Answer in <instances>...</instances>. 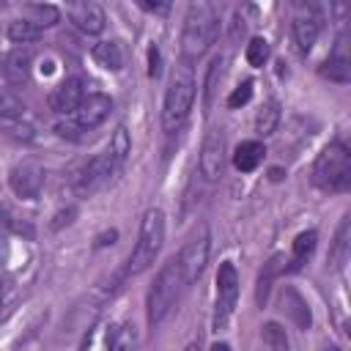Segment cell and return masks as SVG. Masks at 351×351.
<instances>
[{
	"label": "cell",
	"mask_w": 351,
	"mask_h": 351,
	"mask_svg": "<svg viewBox=\"0 0 351 351\" xmlns=\"http://www.w3.org/2000/svg\"><path fill=\"white\" fill-rule=\"evenodd\" d=\"M219 36V5L208 0H192L184 16V30H181V49L184 60L200 58Z\"/></svg>",
	"instance_id": "1"
},
{
	"label": "cell",
	"mask_w": 351,
	"mask_h": 351,
	"mask_svg": "<svg viewBox=\"0 0 351 351\" xmlns=\"http://www.w3.org/2000/svg\"><path fill=\"white\" fill-rule=\"evenodd\" d=\"M195 71H192V63L189 60H181L176 69H173V77H170V85H167V93H165V104H162V129L165 132H176L189 110H192V101H195Z\"/></svg>",
	"instance_id": "2"
},
{
	"label": "cell",
	"mask_w": 351,
	"mask_h": 351,
	"mask_svg": "<svg viewBox=\"0 0 351 351\" xmlns=\"http://www.w3.org/2000/svg\"><path fill=\"white\" fill-rule=\"evenodd\" d=\"M181 285H184V280H181L178 261L170 258V261L162 263V269L156 271V277H154V282H151V288H148V296H145V315H148V324H151V326H159V324L170 315L173 304L178 302Z\"/></svg>",
	"instance_id": "3"
},
{
	"label": "cell",
	"mask_w": 351,
	"mask_h": 351,
	"mask_svg": "<svg viewBox=\"0 0 351 351\" xmlns=\"http://www.w3.org/2000/svg\"><path fill=\"white\" fill-rule=\"evenodd\" d=\"M162 241H165V211L162 208H148L143 214V219H140L137 244H134V250L129 255V263H126L123 274L134 277V274L145 271L156 261V255L162 250Z\"/></svg>",
	"instance_id": "4"
},
{
	"label": "cell",
	"mask_w": 351,
	"mask_h": 351,
	"mask_svg": "<svg viewBox=\"0 0 351 351\" xmlns=\"http://www.w3.org/2000/svg\"><path fill=\"white\" fill-rule=\"evenodd\" d=\"M313 184L326 192H346L351 184V151L346 143H329L315 165H313Z\"/></svg>",
	"instance_id": "5"
},
{
	"label": "cell",
	"mask_w": 351,
	"mask_h": 351,
	"mask_svg": "<svg viewBox=\"0 0 351 351\" xmlns=\"http://www.w3.org/2000/svg\"><path fill=\"white\" fill-rule=\"evenodd\" d=\"M208 250H211V233H208V225H197L195 233L186 239V244L181 247V255L176 258L178 261V269H181V280L184 285H192L206 263H208Z\"/></svg>",
	"instance_id": "6"
},
{
	"label": "cell",
	"mask_w": 351,
	"mask_h": 351,
	"mask_svg": "<svg viewBox=\"0 0 351 351\" xmlns=\"http://www.w3.org/2000/svg\"><path fill=\"white\" fill-rule=\"evenodd\" d=\"M118 167H121V165L115 162V156L110 154V148H104L101 154H96L93 159H88V162L80 167V173L74 176V192H77L80 197L96 195V192L115 176Z\"/></svg>",
	"instance_id": "7"
},
{
	"label": "cell",
	"mask_w": 351,
	"mask_h": 351,
	"mask_svg": "<svg viewBox=\"0 0 351 351\" xmlns=\"http://www.w3.org/2000/svg\"><path fill=\"white\" fill-rule=\"evenodd\" d=\"M236 299H239V274H236V266L230 261H225V263H219V271H217V313H214L217 329L228 324V318L236 307Z\"/></svg>",
	"instance_id": "8"
},
{
	"label": "cell",
	"mask_w": 351,
	"mask_h": 351,
	"mask_svg": "<svg viewBox=\"0 0 351 351\" xmlns=\"http://www.w3.org/2000/svg\"><path fill=\"white\" fill-rule=\"evenodd\" d=\"M44 167L38 162H19L11 167L8 173V184H11V192L16 197H25V200H36L44 189Z\"/></svg>",
	"instance_id": "9"
},
{
	"label": "cell",
	"mask_w": 351,
	"mask_h": 351,
	"mask_svg": "<svg viewBox=\"0 0 351 351\" xmlns=\"http://www.w3.org/2000/svg\"><path fill=\"white\" fill-rule=\"evenodd\" d=\"M222 165H225V134L222 129H208V134L203 137V148H200L203 178L217 181L222 176Z\"/></svg>",
	"instance_id": "10"
},
{
	"label": "cell",
	"mask_w": 351,
	"mask_h": 351,
	"mask_svg": "<svg viewBox=\"0 0 351 351\" xmlns=\"http://www.w3.org/2000/svg\"><path fill=\"white\" fill-rule=\"evenodd\" d=\"M66 16L71 19V25L88 36H96L104 30V8L93 0H82V3H71L66 5Z\"/></svg>",
	"instance_id": "11"
},
{
	"label": "cell",
	"mask_w": 351,
	"mask_h": 351,
	"mask_svg": "<svg viewBox=\"0 0 351 351\" xmlns=\"http://www.w3.org/2000/svg\"><path fill=\"white\" fill-rule=\"evenodd\" d=\"M110 110H112L110 96H104V93H85V99L80 101V107L74 112V123L80 129L90 132V129H96L110 115Z\"/></svg>",
	"instance_id": "12"
},
{
	"label": "cell",
	"mask_w": 351,
	"mask_h": 351,
	"mask_svg": "<svg viewBox=\"0 0 351 351\" xmlns=\"http://www.w3.org/2000/svg\"><path fill=\"white\" fill-rule=\"evenodd\" d=\"M82 99H85V82H82V77H69V80H63L52 90L49 107L58 115H71V112H77V107H80Z\"/></svg>",
	"instance_id": "13"
},
{
	"label": "cell",
	"mask_w": 351,
	"mask_h": 351,
	"mask_svg": "<svg viewBox=\"0 0 351 351\" xmlns=\"http://www.w3.org/2000/svg\"><path fill=\"white\" fill-rule=\"evenodd\" d=\"M293 41H296V49L302 52V55H307L310 49H313V44H315V38H318V33H321V16L315 14V11H304V14H299L296 19H293Z\"/></svg>",
	"instance_id": "14"
},
{
	"label": "cell",
	"mask_w": 351,
	"mask_h": 351,
	"mask_svg": "<svg viewBox=\"0 0 351 351\" xmlns=\"http://www.w3.org/2000/svg\"><path fill=\"white\" fill-rule=\"evenodd\" d=\"M30 63H33V52H30L27 47H16V49H11V52L5 55V60H3V74L8 77L11 85H19V82L27 80Z\"/></svg>",
	"instance_id": "15"
},
{
	"label": "cell",
	"mask_w": 351,
	"mask_h": 351,
	"mask_svg": "<svg viewBox=\"0 0 351 351\" xmlns=\"http://www.w3.org/2000/svg\"><path fill=\"white\" fill-rule=\"evenodd\" d=\"M321 74L329 77L332 82H348V80H351V58L346 55V41H343V38L337 41L335 52L324 60Z\"/></svg>",
	"instance_id": "16"
},
{
	"label": "cell",
	"mask_w": 351,
	"mask_h": 351,
	"mask_svg": "<svg viewBox=\"0 0 351 351\" xmlns=\"http://www.w3.org/2000/svg\"><path fill=\"white\" fill-rule=\"evenodd\" d=\"M285 255L282 252H277V255H271L266 263H263V269H261V274H258V288H255V299H258V304L263 307L266 302H269V291H271V282L277 280V274H282L285 271Z\"/></svg>",
	"instance_id": "17"
},
{
	"label": "cell",
	"mask_w": 351,
	"mask_h": 351,
	"mask_svg": "<svg viewBox=\"0 0 351 351\" xmlns=\"http://www.w3.org/2000/svg\"><path fill=\"white\" fill-rule=\"evenodd\" d=\"M282 307L288 310V315L293 318V324H296L299 329H310L313 315H310L307 299H304L296 288H291V285H285V288H282Z\"/></svg>",
	"instance_id": "18"
},
{
	"label": "cell",
	"mask_w": 351,
	"mask_h": 351,
	"mask_svg": "<svg viewBox=\"0 0 351 351\" xmlns=\"http://www.w3.org/2000/svg\"><path fill=\"white\" fill-rule=\"evenodd\" d=\"M93 60L107 71H121L123 63H126L121 41H99V44H93Z\"/></svg>",
	"instance_id": "19"
},
{
	"label": "cell",
	"mask_w": 351,
	"mask_h": 351,
	"mask_svg": "<svg viewBox=\"0 0 351 351\" xmlns=\"http://www.w3.org/2000/svg\"><path fill=\"white\" fill-rule=\"evenodd\" d=\"M22 19L36 25L38 30H44L60 19V8L52 3H27V5H22Z\"/></svg>",
	"instance_id": "20"
},
{
	"label": "cell",
	"mask_w": 351,
	"mask_h": 351,
	"mask_svg": "<svg viewBox=\"0 0 351 351\" xmlns=\"http://www.w3.org/2000/svg\"><path fill=\"white\" fill-rule=\"evenodd\" d=\"M263 154H266L263 143H258V140H244V143L236 148V154H233V165H236V170H241V173H252V170L263 162Z\"/></svg>",
	"instance_id": "21"
},
{
	"label": "cell",
	"mask_w": 351,
	"mask_h": 351,
	"mask_svg": "<svg viewBox=\"0 0 351 351\" xmlns=\"http://www.w3.org/2000/svg\"><path fill=\"white\" fill-rule=\"evenodd\" d=\"M348 255H351V219L343 217V222H340V228H337V233H335V244H332V250H329L332 266H335V269H343L346 261H348Z\"/></svg>",
	"instance_id": "22"
},
{
	"label": "cell",
	"mask_w": 351,
	"mask_h": 351,
	"mask_svg": "<svg viewBox=\"0 0 351 351\" xmlns=\"http://www.w3.org/2000/svg\"><path fill=\"white\" fill-rule=\"evenodd\" d=\"M315 241H318V233H315V230H302V233L293 239V258H291V266H285V271H299L302 263L313 255Z\"/></svg>",
	"instance_id": "23"
},
{
	"label": "cell",
	"mask_w": 351,
	"mask_h": 351,
	"mask_svg": "<svg viewBox=\"0 0 351 351\" xmlns=\"http://www.w3.org/2000/svg\"><path fill=\"white\" fill-rule=\"evenodd\" d=\"M219 77H222V55L211 58V63L206 69V80H203V110L206 112L214 104V96H217V88H219Z\"/></svg>",
	"instance_id": "24"
},
{
	"label": "cell",
	"mask_w": 351,
	"mask_h": 351,
	"mask_svg": "<svg viewBox=\"0 0 351 351\" xmlns=\"http://www.w3.org/2000/svg\"><path fill=\"white\" fill-rule=\"evenodd\" d=\"M277 123H280V101L277 99H269L258 110V115H255V132L266 137V134H271L277 129Z\"/></svg>",
	"instance_id": "25"
},
{
	"label": "cell",
	"mask_w": 351,
	"mask_h": 351,
	"mask_svg": "<svg viewBox=\"0 0 351 351\" xmlns=\"http://www.w3.org/2000/svg\"><path fill=\"white\" fill-rule=\"evenodd\" d=\"M261 337L263 343L269 346V351H288L291 343H288V335H285V326H280L277 321H266L261 326Z\"/></svg>",
	"instance_id": "26"
},
{
	"label": "cell",
	"mask_w": 351,
	"mask_h": 351,
	"mask_svg": "<svg viewBox=\"0 0 351 351\" xmlns=\"http://www.w3.org/2000/svg\"><path fill=\"white\" fill-rule=\"evenodd\" d=\"M8 38L14 41V44H33V41H38L41 38V30L36 27V25H30V22H25V19H14L11 25H8Z\"/></svg>",
	"instance_id": "27"
},
{
	"label": "cell",
	"mask_w": 351,
	"mask_h": 351,
	"mask_svg": "<svg viewBox=\"0 0 351 351\" xmlns=\"http://www.w3.org/2000/svg\"><path fill=\"white\" fill-rule=\"evenodd\" d=\"M112 343V326H93L88 329L80 351H110Z\"/></svg>",
	"instance_id": "28"
},
{
	"label": "cell",
	"mask_w": 351,
	"mask_h": 351,
	"mask_svg": "<svg viewBox=\"0 0 351 351\" xmlns=\"http://www.w3.org/2000/svg\"><path fill=\"white\" fill-rule=\"evenodd\" d=\"M25 118V104L8 93V90H0V123H8V121H22Z\"/></svg>",
	"instance_id": "29"
},
{
	"label": "cell",
	"mask_w": 351,
	"mask_h": 351,
	"mask_svg": "<svg viewBox=\"0 0 351 351\" xmlns=\"http://www.w3.org/2000/svg\"><path fill=\"white\" fill-rule=\"evenodd\" d=\"M134 348H137V329H134V324H121L118 329H112L110 351H134Z\"/></svg>",
	"instance_id": "30"
},
{
	"label": "cell",
	"mask_w": 351,
	"mask_h": 351,
	"mask_svg": "<svg viewBox=\"0 0 351 351\" xmlns=\"http://www.w3.org/2000/svg\"><path fill=\"white\" fill-rule=\"evenodd\" d=\"M107 148H110V154L115 156V162H118V165H123V162H126V156H129V151H132V140H129V132H126L123 126H118Z\"/></svg>",
	"instance_id": "31"
},
{
	"label": "cell",
	"mask_w": 351,
	"mask_h": 351,
	"mask_svg": "<svg viewBox=\"0 0 351 351\" xmlns=\"http://www.w3.org/2000/svg\"><path fill=\"white\" fill-rule=\"evenodd\" d=\"M244 58H247V63L250 66H263L266 60H269V41L266 38H261V36H255L250 44H247V49H244Z\"/></svg>",
	"instance_id": "32"
},
{
	"label": "cell",
	"mask_w": 351,
	"mask_h": 351,
	"mask_svg": "<svg viewBox=\"0 0 351 351\" xmlns=\"http://www.w3.org/2000/svg\"><path fill=\"white\" fill-rule=\"evenodd\" d=\"M250 99H252V82L247 80V82H241V85H239V88H236V90L228 96V107H233V110H236V107L247 104Z\"/></svg>",
	"instance_id": "33"
},
{
	"label": "cell",
	"mask_w": 351,
	"mask_h": 351,
	"mask_svg": "<svg viewBox=\"0 0 351 351\" xmlns=\"http://www.w3.org/2000/svg\"><path fill=\"white\" fill-rule=\"evenodd\" d=\"M82 132H85V129H80L77 123H69V121H66V123H63V121L55 123V134H58V137H66V140H82Z\"/></svg>",
	"instance_id": "34"
},
{
	"label": "cell",
	"mask_w": 351,
	"mask_h": 351,
	"mask_svg": "<svg viewBox=\"0 0 351 351\" xmlns=\"http://www.w3.org/2000/svg\"><path fill=\"white\" fill-rule=\"evenodd\" d=\"M159 49L156 47H148V77H159Z\"/></svg>",
	"instance_id": "35"
},
{
	"label": "cell",
	"mask_w": 351,
	"mask_h": 351,
	"mask_svg": "<svg viewBox=\"0 0 351 351\" xmlns=\"http://www.w3.org/2000/svg\"><path fill=\"white\" fill-rule=\"evenodd\" d=\"M140 8L143 11H151V14H167L170 11V3H140Z\"/></svg>",
	"instance_id": "36"
},
{
	"label": "cell",
	"mask_w": 351,
	"mask_h": 351,
	"mask_svg": "<svg viewBox=\"0 0 351 351\" xmlns=\"http://www.w3.org/2000/svg\"><path fill=\"white\" fill-rule=\"evenodd\" d=\"M115 239H118V233H115V230H104V233L96 239V247H107V244H112Z\"/></svg>",
	"instance_id": "37"
},
{
	"label": "cell",
	"mask_w": 351,
	"mask_h": 351,
	"mask_svg": "<svg viewBox=\"0 0 351 351\" xmlns=\"http://www.w3.org/2000/svg\"><path fill=\"white\" fill-rule=\"evenodd\" d=\"M269 178H271V181H280V178H282V170H280V167H271Z\"/></svg>",
	"instance_id": "38"
},
{
	"label": "cell",
	"mask_w": 351,
	"mask_h": 351,
	"mask_svg": "<svg viewBox=\"0 0 351 351\" xmlns=\"http://www.w3.org/2000/svg\"><path fill=\"white\" fill-rule=\"evenodd\" d=\"M211 351H230V346H228V343H214Z\"/></svg>",
	"instance_id": "39"
},
{
	"label": "cell",
	"mask_w": 351,
	"mask_h": 351,
	"mask_svg": "<svg viewBox=\"0 0 351 351\" xmlns=\"http://www.w3.org/2000/svg\"><path fill=\"white\" fill-rule=\"evenodd\" d=\"M3 302H5V282L0 280V307H3Z\"/></svg>",
	"instance_id": "40"
},
{
	"label": "cell",
	"mask_w": 351,
	"mask_h": 351,
	"mask_svg": "<svg viewBox=\"0 0 351 351\" xmlns=\"http://www.w3.org/2000/svg\"><path fill=\"white\" fill-rule=\"evenodd\" d=\"M184 351H200V346H197V343H189V346H186Z\"/></svg>",
	"instance_id": "41"
},
{
	"label": "cell",
	"mask_w": 351,
	"mask_h": 351,
	"mask_svg": "<svg viewBox=\"0 0 351 351\" xmlns=\"http://www.w3.org/2000/svg\"><path fill=\"white\" fill-rule=\"evenodd\" d=\"M329 351H340V348H329Z\"/></svg>",
	"instance_id": "42"
}]
</instances>
